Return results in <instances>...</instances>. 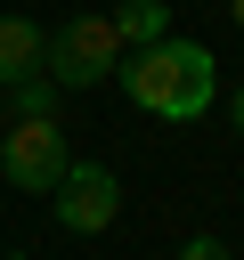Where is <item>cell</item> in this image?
I'll use <instances>...</instances> for the list:
<instances>
[{"mask_svg":"<svg viewBox=\"0 0 244 260\" xmlns=\"http://www.w3.org/2000/svg\"><path fill=\"white\" fill-rule=\"evenodd\" d=\"M8 260H33V252H8Z\"/></svg>","mask_w":244,"mask_h":260,"instance_id":"obj_12","label":"cell"},{"mask_svg":"<svg viewBox=\"0 0 244 260\" xmlns=\"http://www.w3.org/2000/svg\"><path fill=\"white\" fill-rule=\"evenodd\" d=\"M49 195H57V228H73V236L114 228V211H122V179H114L106 162H65V179H57Z\"/></svg>","mask_w":244,"mask_h":260,"instance_id":"obj_4","label":"cell"},{"mask_svg":"<svg viewBox=\"0 0 244 260\" xmlns=\"http://www.w3.org/2000/svg\"><path fill=\"white\" fill-rule=\"evenodd\" d=\"M228 122H236V130H244V81H236V98H228Z\"/></svg>","mask_w":244,"mask_h":260,"instance_id":"obj_9","label":"cell"},{"mask_svg":"<svg viewBox=\"0 0 244 260\" xmlns=\"http://www.w3.org/2000/svg\"><path fill=\"white\" fill-rule=\"evenodd\" d=\"M179 260H228V244H220V236H187V244H179Z\"/></svg>","mask_w":244,"mask_h":260,"instance_id":"obj_8","label":"cell"},{"mask_svg":"<svg viewBox=\"0 0 244 260\" xmlns=\"http://www.w3.org/2000/svg\"><path fill=\"white\" fill-rule=\"evenodd\" d=\"M57 98H65V89H57L49 73H24V81L8 89V106H16V114H57Z\"/></svg>","mask_w":244,"mask_h":260,"instance_id":"obj_7","label":"cell"},{"mask_svg":"<svg viewBox=\"0 0 244 260\" xmlns=\"http://www.w3.org/2000/svg\"><path fill=\"white\" fill-rule=\"evenodd\" d=\"M41 57H49V32L33 16H0V89H16L24 73H41Z\"/></svg>","mask_w":244,"mask_h":260,"instance_id":"obj_5","label":"cell"},{"mask_svg":"<svg viewBox=\"0 0 244 260\" xmlns=\"http://www.w3.org/2000/svg\"><path fill=\"white\" fill-rule=\"evenodd\" d=\"M114 65H122L114 16H65V24L49 32V57H41V73H49L57 89H98V81H114Z\"/></svg>","mask_w":244,"mask_h":260,"instance_id":"obj_2","label":"cell"},{"mask_svg":"<svg viewBox=\"0 0 244 260\" xmlns=\"http://www.w3.org/2000/svg\"><path fill=\"white\" fill-rule=\"evenodd\" d=\"M65 162H73V146H65L57 114H16V122H0V179H8L16 195H49V187L65 179Z\"/></svg>","mask_w":244,"mask_h":260,"instance_id":"obj_3","label":"cell"},{"mask_svg":"<svg viewBox=\"0 0 244 260\" xmlns=\"http://www.w3.org/2000/svg\"><path fill=\"white\" fill-rule=\"evenodd\" d=\"M114 32H122V49H146V41L171 32V8H163V0H122V8H114Z\"/></svg>","mask_w":244,"mask_h":260,"instance_id":"obj_6","label":"cell"},{"mask_svg":"<svg viewBox=\"0 0 244 260\" xmlns=\"http://www.w3.org/2000/svg\"><path fill=\"white\" fill-rule=\"evenodd\" d=\"M228 16H236V24H244V0H228Z\"/></svg>","mask_w":244,"mask_h":260,"instance_id":"obj_10","label":"cell"},{"mask_svg":"<svg viewBox=\"0 0 244 260\" xmlns=\"http://www.w3.org/2000/svg\"><path fill=\"white\" fill-rule=\"evenodd\" d=\"M114 81L130 89L138 114H163V122H195V114H211V98H220L211 49H203V41H171V32L146 41V49H122Z\"/></svg>","mask_w":244,"mask_h":260,"instance_id":"obj_1","label":"cell"},{"mask_svg":"<svg viewBox=\"0 0 244 260\" xmlns=\"http://www.w3.org/2000/svg\"><path fill=\"white\" fill-rule=\"evenodd\" d=\"M0 122H8V89H0Z\"/></svg>","mask_w":244,"mask_h":260,"instance_id":"obj_11","label":"cell"}]
</instances>
